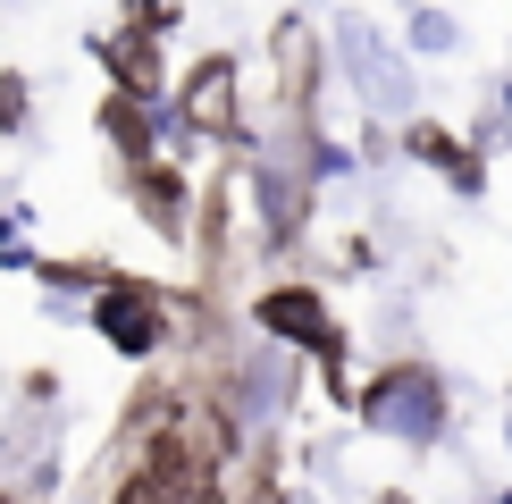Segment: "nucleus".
Here are the masks:
<instances>
[{"label": "nucleus", "mask_w": 512, "mask_h": 504, "mask_svg": "<svg viewBox=\"0 0 512 504\" xmlns=\"http://www.w3.org/2000/svg\"><path fill=\"white\" fill-rule=\"evenodd\" d=\"M93 328L110 336L118 353H160L168 311H160V294H152V286H110V294H93Z\"/></svg>", "instance_id": "f03ea898"}, {"label": "nucleus", "mask_w": 512, "mask_h": 504, "mask_svg": "<svg viewBox=\"0 0 512 504\" xmlns=\"http://www.w3.org/2000/svg\"><path fill=\"white\" fill-rule=\"evenodd\" d=\"M412 34H420V51H445V42H454V26H445V17H412Z\"/></svg>", "instance_id": "0eeeda50"}, {"label": "nucleus", "mask_w": 512, "mask_h": 504, "mask_svg": "<svg viewBox=\"0 0 512 504\" xmlns=\"http://www.w3.org/2000/svg\"><path fill=\"white\" fill-rule=\"evenodd\" d=\"M261 328L269 336H294V345H311V353H336V320L319 311V294H303V286L261 294Z\"/></svg>", "instance_id": "7ed1b4c3"}, {"label": "nucleus", "mask_w": 512, "mask_h": 504, "mask_svg": "<svg viewBox=\"0 0 512 504\" xmlns=\"http://www.w3.org/2000/svg\"><path fill=\"white\" fill-rule=\"evenodd\" d=\"M185 126H202V135H227L236 126V68L227 59H202L194 84H185Z\"/></svg>", "instance_id": "20e7f679"}, {"label": "nucleus", "mask_w": 512, "mask_h": 504, "mask_svg": "<svg viewBox=\"0 0 512 504\" xmlns=\"http://www.w3.org/2000/svg\"><path fill=\"white\" fill-rule=\"evenodd\" d=\"M135 202H143V219H160L168 236H185V185L168 168H152V160L135 168Z\"/></svg>", "instance_id": "39448f33"}, {"label": "nucleus", "mask_w": 512, "mask_h": 504, "mask_svg": "<svg viewBox=\"0 0 512 504\" xmlns=\"http://www.w3.org/2000/svg\"><path fill=\"white\" fill-rule=\"evenodd\" d=\"M17 93H26V84H17V76H0V126H17V110H26Z\"/></svg>", "instance_id": "6e6552de"}, {"label": "nucleus", "mask_w": 512, "mask_h": 504, "mask_svg": "<svg viewBox=\"0 0 512 504\" xmlns=\"http://www.w3.org/2000/svg\"><path fill=\"white\" fill-rule=\"evenodd\" d=\"M361 420L387 429V437H437L445 429V395H437V378L420 362H395L378 387H361Z\"/></svg>", "instance_id": "f257e3e1"}, {"label": "nucleus", "mask_w": 512, "mask_h": 504, "mask_svg": "<svg viewBox=\"0 0 512 504\" xmlns=\"http://www.w3.org/2000/svg\"><path fill=\"white\" fill-rule=\"evenodd\" d=\"M126 9H135V26H126V34H143V42H160L168 26H177V0H126Z\"/></svg>", "instance_id": "423d86ee"}]
</instances>
